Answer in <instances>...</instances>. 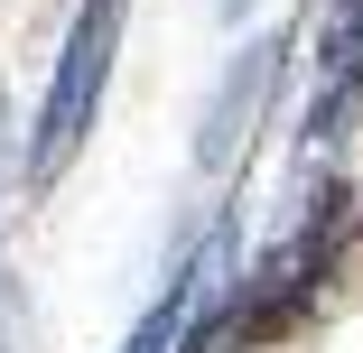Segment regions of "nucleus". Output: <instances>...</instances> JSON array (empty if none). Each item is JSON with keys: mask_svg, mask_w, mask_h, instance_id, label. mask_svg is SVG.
Listing matches in <instances>:
<instances>
[{"mask_svg": "<svg viewBox=\"0 0 363 353\" xmlns=\"http://www.w3.org/2000/svg\"><path fill=\"white\" fill-rule=\"evenodd\" d=\"M270 75H279V47L261 37V47H242V65L224 75V93H214V112H205V139H196V158L205 168H224L233 158V139L252 130V112H261V93H270Z\"/></svg>", "mask_w": 363, "mask_h": 353, "instance_id": "7ed1b4c3", "label": "nucleus"}, {"mask_svg": "<svg viewBox=\"0 0 363 353\" xmlns=\"http://www.w3.org/2000/svg\"><path fill=\"white\" fill-rule=\"evenodd\" d=\"M112 37H121V0H84L75 37L56 56V84H47V112H38V149H28V186H56L65 158L84 149V130L103 112V84H112Z\"/></svg>", "mask_w": 363, "mask_h": 353, "instance_id": "f257e3e1", "label": "nucleus"}, {"mask_svg": "<svg viewBox=\"0 0 363 353\" xmlns=\"http://www.w3.org/2000/svg\"><path fill=\"white\" fill-rule=\"evenodd\" d=\"M205 307H214V251H205V260H177V270H168L159 307L130 325V344H121V353H186V344L205 335Z\"/></svg>", "mask_w": 363, "mask_h": 353, "instance_id": "f03ea898", "label": "nucleus"}]
</instances>
